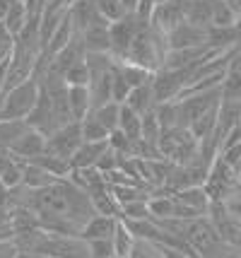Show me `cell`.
<instances>
[{"label":"cell","mask_w":241,"mask_h":258,"mask_svg":"<svg viewBox=\"0 0 241 258\" xmlns=\"http://www.w3.org/2000/svg\"><path fill=\"white\" fill-rule=\"evenodd\" d=\"M118 220L123 222H140V220H152L147 210V201H133L121 205V213H118Z\"/></svg>","instance_id":"83f0119b"},{"label":"cell","mask_w":241,"mask_h":258,"mask_svg":"<svg viewBox=\"0 0 241 258\" xmlns=\"http://www.w3.org/2000/svg\"><path fill=\"white\" fill-rule=\"evenodd\" d=\"M3 27L8 29V32L17 39L20 34L29 27V15H27V5L24 3H17V0H12V5L8 8L5 12V17H3Z\"/></svg>","instance_id":"9a60e30c"},{"label":"cell","mask_w":241,"mask_h":258,"mask_svg":"<svg viewBox=\"0 0 241 258\" xmlns=\"http://www.w3.org/2000/svg\"><path fill=\"white\" fill-rule=\"evenodd\" d=\"M239 56H241V48H239Z\"/></svg>","instance_id":"f6af8a7d"},{"label":"cell","mask_w":241,"mask_h":258,"mask_svg":"<svg viewBox=\"0 0 241 258\" xmlns=\"http://www.w3.org/2000/svg\"><path fill=\"white\" fill-rule=\"evenodd\" d=\"M17 3H27V0H17Z\"/></svg>","instance_id":"ee69618b"},{"label":"cell","mask_w":241,"mask_h":258,"mask_svg":"<svg viewBox=\"0 0 241 258\" xmlns=\"http://www.w3.org/2000/svg\"><path fill=\"white\" fill-rule=\"evenodd\" d=\"M90 68H87V60H77L75 66H70L65 73H63V82L65 87H90Z\"/></svg>","instance_id":"d4e9b609"},{"label":"cell","mask_w":241,"mask_h":258,"mask_svg":"<svg viewBox=\"0 0 241 258\" xmlns=\"http://www.w3.org/2000/svg\"><path fill=\"white\" fill-rule=\"evenodd\" d=\"M116 70L128 82L130 90L147 85L149 80H152V75H154V73H149V70H145V68H140V66H133V63H116Z\"/></svg>","instance_id":"ffe728a7"},{"label":"cell","mask_w":241,"mask_h":258,"mask_svg":"<svg viewBox=\"0 0 241 258\" xmlns=\"http://www.w3.org/2000/svg\"><path fill=\"white\" fill-rule=\"evenodd\" d=\"M27 128H29L27 121H5V118H0V147L8 150L17 138H22Z\"/></svg>","instance_id":"484cf974"},{"label":"cell","mask_w":241,"mask_h":258,"mask_svg":"<svg viewBox=\"0 0 241 258\" xmlns=\"http://www.w3.org/2000/svg\"><path fill=\"white\" fill-rule=\"evenodd\" d=\"M17 253H20V248L12 239L10 241H0V258H17Z\"/></svg>","instance_id":"e575fe53"},{"label":"cell","mask_w":241,"mask_h":258,"mask_svg":"<svg viewBox=\"0 0 241 258\" xmlns=\"http://www.w3.org/2000/svg\"><path fill=\"white\" fill-rule=\"evenodd\" d=\"M15 51H17V39L0 24V68H8Z\"/></svg>","instance_id":"f546056e"},{"label":"cell","mask_w":241,"mask_h":258,"mask_svg":"<svg viewBox=\"0 0 241 258\" xmlns=\"http://www.w3.org/2000/svg\"><path fill=\"white\" fill-rule=\"evenodd\" d=\"M207 46V29H200L195 24L181 22L174 32L167 34V48H200Z\"/></svg>","instance_id":"9c48e42d"},{"label":"cell","mask_w":241,"mask_h":258,"mask_svg":"<svg viewBox=\"0 0 241 258\" xmlns=\"http://www.w3.org/2000/svg\"><path fill=\"white\" fill-rule=\"evenodd\" d=\"M10 5H12V0H0V24H3V17H5V12H8Z\"/></svg>","instance_id":"74e56055"},{"label":"cell","mask_w":241,"mask_h":258,"mask_svg":"<svg viewBox=\"0 0 241 258\" xmlns=\"http://www.w3.org/2000/svg\"><path fill=\"white\" fill-rule=\"evenodd\" d=\"M217 159H222V162H224V164H227L229 169L239 171V169H241V143L224 147V150H219Z\"/></svg>","instance_id":"d6a6232c"},{"label":"cell","mask_w":241,"mask_h":258,"mask_svg":"<svg viewBox=\"0 0 241 258\" xmlns=\"http://www.w3.org/2000/svg\"><path fill=\"white\" fill-rule=\"evenodd\" d=\"M239 258H241V253H239Z\"/></svg>","instance_id":"7dc6e473"},{"label":"cell","mask_w":241,"mask_h":258,"mask_svg":"<svg viewBox=\"0 0 241 258\" xmlns=\"http://www.w3.org/2000/svg\"><path fill=\"white\" fill-rule=\"evenodd\" d=\"M5 70L8 68H0V97H3V85H5Z\"/></svg>","instance_id":"f35d334b"},{"label":"cell","mask_w":241,"mask_h":258,"mask_svg":"<svg viewBox=\"0 0 241 258\" xmlns=\"http://www.w3.org/2000/svg\"><path fill=\"white\" fill-rule=\"evenodd\" d=\"M140 116L135 111H130L128 106H121L118 111V131L126 135L130 143H138L140 140Z\"/></svg>","instance_id":"7402d4cb"},{"label":"cell","mask_w":241,"mask_h":258,"mask_svg":"<svg viewBox=\"0 0 241 258\" xmlns=\"http://www.w3.org/2000/svg\"><path fill=\"white\" fill-rule=\"evenodd\" d=\"M94 8L99 12V17H102L104 22H118V20H123L128 12L123 10V5H121V0H94Z\"/></svg>","instance_id":"4316f807"},{"label":"cell","mask_w":241,"mask_h":258,"mask_svg":"<svg viewBox=\"0 0 241 258\" xmlns=\"http://www.w3.org/2000/svg\"><path fill=\"white\" fill-rule=\"evenodd\" d=\"M24 164H27V162L12 157L10 164L5 167V171L0 174V186H3V188H8V191L20 188V186H22V176H24Z\"/></svg>","instance_id":"cb8c5ba5"},{"label":"cell","mask_w":241,"mask_h":258,"mask_svg":"<svg viewBox=\"0 0 241 258\" xmlns=\"http://www.w3.org/2000/svg\"><path fill=\"white\" fill-rule=\"evenodd\" d=\"M123 106H128L130 111H135L138 116H145V113H149L157 104H154V94H152V87L147 85H142V87H135V90H130V94H128V99Z\"/></svg>","instance_id":"2e32d148"},{"label":"cell","mask_w":241,"mask_h":258,"mask_svg":"<svg viewBox=\"0 0 241 258\" xmlns=\"http://www.w3.org/2000/svg\"><path fill=\"white\" fill-rule=\"evenodd\" d=\"M186 85H188V73L159 68V70L152 75V80H149V87H152V94H154V104L176 101L184 94Z\"/></svg>","instance_id":"3957f363"},{"label":"cell","mask_w":241,"mask_h":258,"mask_svg":"<svg viewBox=\"0 0 241 258\" xmlns=\"http://www.w3.org/2000/svg\"><path fill=\"white\" fill-rule=\"evenodd\" d=\"M236 181H239V188H241V169L236 171Z\"/></svg>","instance_id":"b9f144b4"},{"label":"cell","mask_w":241,"mask_h":258,"mask_svg":"<svg viewBox=\"0 0 241 258\" xmlns=\"http://www.w3.org/2000/svg\"><path fill=\"white\" fill-rule=\"evenodd\" d=\"M106 147H109V143H82V145L77 147V152L72 155V159H70V167L72 169H94Z\"/></svg>","instance_id":"5bb4252c"},{"label":"cell","mask_w":241,"mask_h":258,"mask_svg":"<svg viewBox=\"0 0 241 258\" xmlns=\"http://www.w3.org/2000/svg\"><path fill=\"white\" fill-rule=\"evenodd\" d=\"M80 131H82V143H106L109 140V133L94 121L92 116L80 121Z\"/></svg>","instance_id":"f1b7e54d"},{"label":"cell","mask_w":241,"mask_h":258,"mask_svg":"<svg viewBox=\"0 0 241 258\" xmlns=\"http://www.w3.org/2000/svg\"><path fill=\"white\" fill-rule=\"evenodd\" d=\"M44 150H46V135L34 131V128H27L22 133V138H17L8 147V152H10L12 157L22 159V162H32V159L41 157Z\"/></svg>","instance_id":"ba28073f"},{"label":"cell","mask_w":241,"mask_h":258,"mask_svg":"<svg viewBox=\"0 0 241 258\" xmlns=\"http://www.w3.org/2000/svg\"><path fill=\"white\" fill-rule=\"evenodd\" d=\"M118 111H121V106L114 104V101H109V104H104V106H99V109H92L90 116L102 125L106 133L111 135L114 131H118Z\"/></svg>","instance_id":"44dd1931"},{"label":"cell","mask_w":241,"mask_h":258,"mask_svg":"<svg viewBox=\"0 0 241 258\" xmlns=\"http://www.w3.org/2000/svg\"><path fill=\"white\" fill-rule=\"evenodd\" d=\"M90 201H92V208H94V213H97V215L118 217V213H121V205H118V203H116V198L111 196L109 186L92 191V193H90Z\"/></svg>","instance_id":"ac0fdd59"},{"label":"cell","mask_w":241,"mask_h":258,"mask_svg":"<svg viewBox=\"0 0 241 258\" xmlns=\"http://www.w3.org/2000/svg\"><path fill=\"white\" fill-rule=\"evenodd\" d=\"M128 258H162V251H159V246H157V244H152V241L135 239L133 251H130V256Z\"/></svg>","instance_id":"4dcf8cb0"},{"label":"cell","mask_w":241,"mask_h":258,"mask_svg":"<svg viewBox=\"0 0 241 258\" xmlns=\"http://www.w3.org/2000/svg\"><path fill=\"white\" fill-rule=\"evenodd\" d=\"M39 94H41V85H39L36 78L3 92V97H0V118H5V121H27V116L34 111Z\"/></svg>","instance_id":"6da1fadb"},{"label":"cell","mask_w":241,"mask_h":258,"mask_svg":"<svg viewBox=\"0 0 241 258\" xmlns=\"http://www.w3.org/2000/svg\"><path fill=\"white\" fill-rule=\"evenodd\" d=\"M174 196V201L179 203L181 208L186 210H191L193 215L198 217H203L207 215V208H210V198H207V193L203 186H193V188H184V191H176V193H169Z\"/></svg>","instance_id":"7c38bea8"},{"label":"cell","mask_w":241,"mask_h":258,"mask_svg":"<svg viewBox=\"0 0 241 258\" xmlns=\"http://www.w3.org/2000/svg\"><path fill=\"white\" fill-rule=\"evenodd\" d=\"M203 188H205L210 203H222L227 196H231L234 191H239L236 171L227 167L222 159H215L212 167H210V174H207L205 183H203Z\"/></svg>","instance_id":"277c9868"},{"label":"cell","mask_w":241,"mask_h":258,"mask_svg":"<svg viewBox=\"0 0 241 258\" xmlns=\"http://www.w3.org/2000/svg\"><path fill=\"white\" fill-rule=\"evenodd\" d=\"M116 222L118 217H109V215H94L90 217L80 229V239L85 241H97V239H111L116 232Z\"/></svg>","instance_id":"8fae6325"},{"label":"cell","mask_w":241,"mask_h":258,"mask_svg":"<svg viewBox=\"0 0 241 258\" xmlns=\"http://www.w3.org/2000/svg\"><path fill=\"white\" fill-rule=\"evenodd\" d=\"M162 3H172V0H154V5H162Z\"/></svg>","instance_id":"7bdbcfd3"},{"label":"cell","mask_w":241,"mask_h":258,"mask_svg":"<svg viewBox=\"0 0 241 258\" xmlns=\"http://www.w3.org/2000/svg\"><path fill=\"white\" fill-rule=\"evenodd\" d=\"M147 22H149V27H154L157 32H162L167 36L181 22H186V0H172V3L154 5L152 12H149Z\"/></svg>","instance_id":"52a82bcc"},{"label":"cell","mask_w":241,"mask_h":258,"mask_svg":"<svg viewBox=\"0 0 241 258\" xmlns=\"http://www.w3.org/2000/svg\"><path fill=\"white\" fill-rule=\"evenodd\" d=\"M82 145V131H80V123H65L60 125L58 131L46 138V155H53V157H60V159H72V155L77 152V147Z\"/></svg>","instance_id":"8992f818"},{"label":"cell","mask_w":241,"mask_h":258,"mask_svg":"<svg viewBox=\"0 0 241 258\" xmlns=\"http://www.w3.org/2000/svg\"><path fill=\"white\" fill-rule=\"evenodd\" d=\"M114 258H118V256H114Z\"/></svg>","instance_id":"bcb514c9"},{"label":"cell","mask_w":241,"mask_h":258,"mask_svg":"<svg viewBox=\"0 0 241 258\" xmlns=\"http://www.w3.org/2000/svg\"><path fill=\"white\" fill-rule=\"evenodd\" d=\"M140 22H145V20H140L138 15H126L123 20L109 24L111 58H114L116 63H123L126 60V53H128V48H130V44H133V39H135V34H138Z\"/></svg>","instance_id":"5b68a950"},{"label":"cell","mask_w":241,"mask_h":258,"mask_svg":"<svg viewBox=\"0 0 241 258\" xmlns=\"http://www.w3.org/2000/svg\"><path fill=\"white\" fill-rule=\"evenodd\" d=\"M17 258H51V256H39V253H17Z\"/></svg>","instance_id":"ab89813d"},{"label":"cell","mask_w":241,"mask_h":258,"mask_svg":"<svg viewBox=\"0 0 241 258\" xmlns=\"http://www.w3.org/2000/svg\"><path fill=\"white\" fill-rule=\"evenodd\" d=\"M121 5H123V10H126L128 15H135V12H138L140 0H121Z\"/></svg>","instance_id":"d590c367"},{"label":"cell","mask_w":241,"mask_h":258,"mask_svg":"<svg viewBox=\"0 0 241 258\" xmlns=\"http://www.w3.org/2000/svg\"><path fill=\"white\" fill-rule=\"evenodd\" d=\"M32 253L51 258H90V248H87V241L80 236H53L44 232L41 241L36 244Z\"/></svg>","instance_id":"7a4b0ae2"},{"label":"cell","mask_w":241,"mask_h":258,"mask_svg":"<svg viewBox=\"0 0 241 258\" xmlns=\"http://www.w3.org/2000/svg\"><path fill=\"white\" fill-rule=\"evenodd\" d=\"M111 244H114V253L118 258H128L130 251H133V244H135V236L130 234V229L123 225V220L116 222V232L111 236Z\"/></svg>","instance_id":"603a6c76"},{"label":"cell","mask_w":241,"mask_h":258,"mask_svg":"<svg viewBox=\"0 0 241 258\" xmlns=\"http://www.w3.org/2000/svg\"><path fill=\"white\" fill-rule=\"evenodd\" d=\"M32 164H36V167H41L44 171H48L53 179H68L70 171H72V167H70L68 159H60V157H53V155H41V157L32 159Z\"/></svg>","instance_id":"d6986e66"},{"label":"cell","mask_w":241,"mask_h":258,"mask_svg":"<svg viewBox=\"0 0 241 258\" xmlns=\"http://www.w3.org/2000/svg\"><path fill=\"white\" fill-rule=\"evenodd\" d=\"M222 205H224V210H227L229 217H234L236 222H241V188L234 191L231 196H227V198L222 201Z\"/></svg>","instance_id":"836d02e7"},{"label":"cell","mask_w":241,"mask_h":258,"mask_svg":"<svg viewBox=\"0 0 241 258\" xmlns=\"http://www.w3.org/2000/svg\"><path fill=\"white\" fill-rule=\"evenodd\" d=\"M80 41L85 53H109L111 56V41H109V22H99L80 32Z\"/></svg>","instance_id":"30bf717a"},{"label":"cell","mask_w":241,"mask_h":258,"mask_svg":"<svg viewBox=\"0 0 241 258\" xmlns=\"http://www.w3.org/2000/svg\"><path fill=\"white\" fill-rule=\"evenodd\" d=\"M10 159H12V155L8 152V150H0V174L5 171V167L10 164Z\"/></svg>","instance_id":"8d00e7d4"},{"label":"cell","mask_w":241,"mask_h":258,"mask_svg":"<svg viewBox=\"0 0 241 258\" xmlns=\"http://www.w3.org/2000/svg\"><path fill=\"white\" fill-rule=\"evenodd\" d=\"M236 12H239V27H241V0L236 3Z\"/></svg>","instance_id":"60d3db41"},{"label":"cell","mask_w":241,"mask_h":258,"mask_svg":"<svg viewBox=\"0 0 241 258\" xmlns=\"http://www.w3.org/2000/svg\"><path fill=\"white\" fill-rule=\"evenodd\" d=\"M68 111L75 123L85 121L92 111V99L87 87H68Z\"/></svg>","instance_id":"4fadbf2b"},{"label":"cell","mask_w":241,"mask_h":258,"mask_svg":"<svg viewBox=\"0 0 241 258\" xmlns=\"http://www.w3.org/2000/svg\"><path fill=\"white\" fill-rule=\"evenodd\" d=\"M90 248V258H114V244L111 239H97V241H87Z\"/></svg>","instance_id":"1f68e13d"},{"label":"cell","mask_w":241,"mask_h":258,"mask_svg":"<svg viewBox=\"0 0 241 258\" xmlns=\"http://www.w3.org/2000/svg\"><path fill=\"white\" fill-rule=\"evenodd\" d=\"M56 181H60V179H53L48 171H44L41 167H36V164H32V162H27V164H24L22 188H29V191H41V188L53 186Z\"/></svg>","instance_id":"e0dca14e"}]
</instances>
